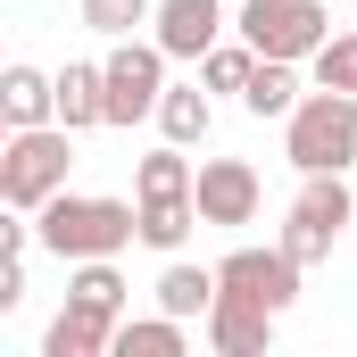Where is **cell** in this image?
<instances>
[{"label":"cell","mask_w":357,"mask_h":357,"mask_svg":"<svg viewBox=\"0 0 357 357\" xmlns=\"http://www.w3.org/2000/svg\"><path fill=\"white\" fill-rule=\"evenodd\" d=\"M33 233L59 266H84V258H116L125 241H142V199H100V191H59L33 208Z\"/></svg>","instance_id":"obj_1"},{"label":"cell","mask_w":357,"mask_h":357,"mask_svg":"<svg viewBox=\"0 0 357 357\" xmlns=\"http://www.w3.org/2000/svg\"><path fill=\"white\" fill-rule=\"evenodd\" d=\"M282 158L299 175H349L357 167V91H307L282 116Z\"/></svg>","instance_id":"obj_2"},{"label":"cell","mask_w":357,"mask_h":357,"mask_svg":"<svg viewBox=\"0 0 357 357\" xmlns=\"http://www.w3.org/2000/svg\"><path fill=\"white\" fill-rule=\"evenodd\" d=\"M75 142L84 133H67V125H17L0 142V208L33 216L42 199H59L67 191V167H75Z\"/></svg>","instance_id":"obj_3"},{"label":"cell","mask_w":357,"mask_h":357,"mask_svg":"<svg viewBox=\"0 0 357 357\" xmlns=\"http://www.w3.org/2000/svg\"><path fill=\"white\" fill-rule=\"evenodd\" d=\"M241 42L258 50V59H316L324 42H333V17H324V0H241Z\"/></svg>","instance_id":"obj_4"},{"label":"cell","mask_w":357,"mask_h":357,"mask_svg":"<svg viewBox=\"0 0 357 357\" xmlns=\"http://www.w3.org/2000/svg\"><path fill=\"white\" fill-rule=\"evenodd\" d=\"M357 225V191L341 175H299V199H291V225H282V250L299 266H324L333 241Z\"/></svg>","instance_id":"obj_5"},{"label":"cell","mask_w":357,"mask_h":357,"mask_svg":"<svg viewBox=\"0 0 357 357\" xmlns=\"http://www.w3.org/2000/svg\"><path fill=\"white\" fill-rule=\"evenodd\" d=\"M100 75H108V125H142V116H158V100H167V50H158V33L150 42H108V59H100Z\"/></svg>","instance_id":"obj_6"},{"label":"cell","mask_w":357,"mask_h":357,"mask_svg":"<svg viewBox=\"0 0 357 357\" xmlns=\"http://www.w3.org/2000/svg\"><path fill=\"white\" fill-rule=\"evenodd\" d=\"M299 274H307V266H299L282 241H274V250H225V258H216V291H225V299H250V307H274V316H282V307L299 299Z\"/></svg>","instance_id":"obj_7"},{"label":"cell","mask_w":357,"mask_h":357,"mask_svg":"<svg viewBox=\"0 0 357 357\" xmlns=\"http://www.w3.org/2000/svg\"><path fill=\"white\" fill-rule=\"evenodd\" d=\"M191 199H199V225H250V216H258V199H266V183H258L250 158H199Z\"/></svg>","instance_id":"obj_8"},{"label":"cell","mask_w":357,"mask_h":357,"mask_svg":"<svg viewBox=\"0 0 357 357\" xmlns=\"http://www.w3.org/2000/svg\"><path fill=\"white\" fill-rule=\"evenodd\" d=\"M225 25H233V17H225V0H158V17H150L158 50H167V59H191V67L225 42Z\"/></svg>","instance_id":"obj_9"},{"label":"cell","mask_w":357,"mask_h":357,"mask_svg":"<svg viewBox=\"0 0 357 357\" xmlns=\"http://www.w3.org/2000/svg\"><path fill=\"white\" fill-rule=\"evenodd\" d=\"M274 307H250V299H225L216 291V307H208V349L216 357H266L274 349Z\"/></svg>","instance_id":"obj_10"},{"label":"cell","mask_w":357,"mask_h":357,"mask_svg":"<svg viewBox=\"0 0 357 357\" xmlns=\"http://www.w3.org/2000/svg\"><path fill=\"white\" fill-rule=\"evenodd\" d=\"M0 116H8V133H17V125H59V75L8 59V67H0Z\"/></svg>","instance_id":"obj_11"},{"label":"cell","mask_w":357,"mask_h":357,"mask_svg":"<svg viewBox=\"0 0 357 357\" xmlns=\"http://www.w3.org/2000/svg\"><path fill=\"white\" fill-rule=\"evenodd\" d=\"M116 349V316H100V307H59L50 316V333H42V357H108Z\"/></svg>","instance_id":"obj_12"},{"label":"cell","mask_w":357,"mask_h":357,"mask_svg":"<svg viewBox=\"0 0 357 357\" xmlns=\"http://www.w3.org/2000/svg\"><path fill=\"white\" fill-rule=\"evenodd\" d=\"M59 125L67 133L108 125V75H100V59H67L59 67Z\"/></svg>","instance_id":"obj_13"},{"label":"cell","mask_w":357,"mask_h":357,"mask_svg":"<svg viewBox=\"0 0 357 357\" xmlns=\"http://www.w3.org/2000/svg\"><path fill=\"white\" fill-rule=\"evenodd\" d=\"M299 100H307V91H299V59H258V75L241 84V108H250L258 125H282Z\"/></svg>","instance_id":"obj_14"},{"label":"cell","mask_w":357,"mask_h":357,"mask_svg":"<svg viewBox=\"0 0 357 357\" xmlns=\"http://www.w3.org/2000/svg\"><path fill=\"white\" fill-rule=\"evenodd\" d=\"M158 307H167V316H183V324H208V307H216V266L167 258V274H158Z\"/></svg>","instance_id":"obj_15"},{"label":"cell","mask_w":357,"mask_h":357,"mask_svg":"<svg viewBox=\"0 0 357 357\" xmlns=\"http://www.w3.org/2000/svg\"><path fill=\"white\" fill-rule=\"evenodd\" d=\"M208 125H216V100H208V84H167V100H158V133L167 142H208Z\"/></svg>","instance_id":"obj_16"},{"label":"cell","mask_w":357,"mask_h":357,"mask_svg":"<svg viewBox=\"0 0 357 357\" xmlns=\"http://www.w3.org/2000/svg\"><path fill=\"white\" fill-rule=\"evenodd\" d=\"M183 341H191V324L158 307V316H125V324H116V349H108V357H183Z\"/></svg>","instance_id":"obj_17"},{"label":"cell","mask_w":357,"mask_h":357,"mask_svg":"<svg viewBox=\"0 0 357 357\" xmlns=\"http://www.w3.org/2000/svg\"><path fill=\"white\" fill-rule=\"evenodd\" d=\"M191 225H199V199H191V191L142 199V241H150V250H167V258H175L183 241H191Z\"/></svg>","instance_id":"obj_18"},{"label":"cell","mask_w":357,"mask_h":357,"mask_svg":"<svg viewBox=\"0 0 357 357\" xmlns=\"http://www.w3.org/2000/svg\"><path fill=\"white\" fill-rule=\"evenodd\" d=\"M67 299L125 324V274H116V258H84V266H67Z\"/></svg>","instance_id":"obj_19"},{"label":"cell","mask_w":357,"mask_h":357,"mask_svg":"<svg viewBox=\"0 0 357 357\" xmlns=\"http://www.w3.org/2000/svg\"><path fill=\"white\" fill-rule=\"evenodd\" d=\"M199 183V167L183 158V142H158L142 167H133V199H167V191H191Z\"/></svg>","instance_id":"obj_20"},{"label":"cell","mask_w":357,"mask_h":357,"mask_svg":"<svg viewBox=\"0 0 357 357\" xmlns=\"http://www.w3.org/2000/svg\"><path fill=\"white\" fill-rule=\"evenodd\" d=\"M250 75H258V50H250V42H216V50L199 59V84L208 91H233V100H241Z\"/></svg>","instance_id":"obj_21"},{"label":"cell","mask_w":357,"mask_h":357,"mask_svg":"<svg viewBox=\"0 0 357 357\" xmlns=\"http://www.w3.org/2000/svg\"><path fill=\"white\" fill-rule=\"evenodd\" d=\"M150 17H158V0H84V25L100 42H125V33L150 25Z\"/></svg>","instance_id":"obj_22"},{"label":"cell","mask_w":357,"mask_h":357,"mask_svg":"<svg viewBox=\"0 0 357 357\" xmlns=\"http://www.w3.org/2000/svg\"><path fill=\"white\" fill-rule=\"evenodd\" d=\"M307 67H316V84H324V91H357V33H333Z\"/></svg>","instance_id":"obj_23"},{"label":"cell","mask_w":357,"mask_h":357,"mask_svg":"<svg viewBox=\"0 0 357 357\" xmlns=\"http://www.w3.org/2000/svg\"><path fill=\"white\" fill-rule=\"evenodd\" d=\"M349 8H357V0H349Z\"/></svg>","instance_id":"obj_24"}]
</instances>
